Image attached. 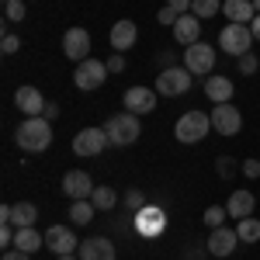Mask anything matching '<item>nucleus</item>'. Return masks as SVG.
Returning <instances> with one entry per match:
<instances>
[{
  "label": "nucleus",
  "instance_id": "412c9836",
  "mask_svg": "<svg viewBox=\"0 0 260 260\" xmlns=\"http://www.w3.org/2000/svg\"><path fill=\"white\" fill-rule=\"evenodd\" d=\"M222 14L236 24H250L257 18V7H253V0H222Z\"/></svg>",
  "mask_w": 260,
  "mask_h": 260
},
{
  "label": "nucleus",
  "instance_id": "f3484780",
  "mask_svg": "<svg viewBox=\"0 0 260 260\" xmlns=\"http://www.w3.org/2000/svg\"><path fill=\"white\" fill-rule=\"evenodd\" d=\"M14 104H18L21 111L28 115V118H42V111H45V98H42L35 87H18V94H14Z\"/></svg>",
  "mask_w": 260,
  "mask_h": 260
},
{
  "label": "nucleus",
  "instance_id": "5701e85b",
  "mask_svg": "<svg viewBox=\"0 0 260 260\" xmlns=\"http://www.w3.org/2000/svg\"><path fill=\"white\" fill-rule=\"evenodd\" d=\"M35 219H39V208H35L31 201L11 205V225H14V229H28V225H35Z\"/></svg>",
  "mask_w": 260,
  "mask_h": 260
},
{
  "label": "nucleus",
  "instance_id": "39448f33",
  "mask_svg": "<svg viewBox=\"0 0 260 260\" xmlns=\"http://www.w3.org/2000/svg\"><path fill=\"white\" fill-rule=\"evenodd\" d=\"M187 87H191V70L187 66H167L156 77L160 98H180V94H187Z\"/></svg>",
  "mask_w": 260,
  "mask_h": 260
},
{
  "label": "nucleus",
  "instance_id": "a19ab883",
  "mask_svg": "<svg viewBox=\"0 0 260 260\" xmlns=\"http://www.w3.org/2000/svg\"><path fill=\"white\" fill-rule=\"evenodd\" d=\"M250 31H253V42H260V14L250 21Z\"/></svg>",
  "mask_w": 260,
  "mask_h": 260
},
{
  "label": "nucleus",
  "instance_id": "473e14b6",
  "mask_svg": "<svg viewBox=\"0 0 260 260\" xmlns=\"http://www.w3.org/2000/svg\"><path fill=\"white\" fill-rule=\"evenodd\" d=\"M18 49H21V39H18V35H4V42H0V52H4V56H14Z\"/></svg>",
  "mask_w": 260,
  "mask_h": 260
},
{
  "label": "nucleus",
  "instance_id": "c756f323",
  "mask_svg": "<svg viewBox=\"0 0 260 260\" xmlns=\"http://www.w3.org/2000/svg\"><path fill=\"white\" fill-rule=\"evenodd\" d=\"M4 18H7V21H24V0H11V4H4Z\"/></svg>",
  "mask_w": 260,
  "mask_h": 260
},
{
  "label": "nucleus",
  "instance_id": "0eeeda50",
  "mask_svg": "<svg viewBox=\"0 0 260 260\" xmlns=\"http://www.w3.org/2000/svg\"><path fill=\"white\" fill-rule=\"evenodd\" d=\"M104 80H108V62H101V59L77 62V73H73L77 90H98V87H104Z\"/></svg>",
  "mask_w": 260,
  "mask_h": 260
},
{
  "label": "nucleus",
  "instance_id": "393cba45",
  "mask_svg": "<svg viewBox=\"0 0 260 260\" xmlns=\"http://www.w3.org/2000/svg\"><path fill=\"white\" fill-rule=\"evenodd\" d=\"M94 212H98V208H94V201H90V198L73 201V205H70V222H77V225H87V222L94 219Z\"/></svg>",
  "mask_w": 260,
  "mask_h": 260
},
{
  "label": "nucleus",
  "instance_id": "c03bdc74",
  "mask_svg": "<svg viewBox=\"0 0 260 260\" xmlns=\"http://www.w3.org/2000/svg\"><path fill=\"white\" fill-rule=\"evenodd\" d=\"M253 7H257V14H260V0H253Z\"/></svg>",
  "mask_w": 260,
  "mask_h": 260
},
{
  "label": "nucleus",
  "instance_id": "ea45409f",
  "mask_svg": "<svg viewBox=\"0 0 260 260\" xmlns=\"http://www.w3.org/2000/svg\"><path fill=\"white\" fill-rule=\"evenodd\" d=\"M4 260H31V253H24V250H7Z\"/></svg>",
  "mask_w": 260,
  "mask_h": 260
},
{
  "label": "nucleus",
  "instance_id": "4468645a",
  "mask_svg": "<svg viewBox=\"0 0 260 260\" xmlns=\"http://www.w3.org/2000/svg\"><path fill=\"white\" fill-rule=\"evenodd\" d=\"M163 225H167V215H163V208H142L136 212V229H139V236H160Z\"/></svg>",
  "mask_w": 260,
  "mask_h": 260
},
{
  "label": "nucleus",
  "instance_id": "aec40b11",
  "mask_svg": "<svg viewBox=\"0 0 260 260\" xmlns=\"http://www.w3.org/2000/svg\"><path fill=\"white\" fill-rule=\"evenodd\" d=\"M201 35V18H194V14H180L177 24H174V39L187 49V45H194Z\"/></svg>",
  "mask_w": 260,
  "mask_h": 260
},
{
  "label": "nucleus",
  "instance_id": "4be33fe9",
  "mask_svg": "<svg viewBox=\"0 0 260 260\" xmlns=\"http://www.w3.org/2000/svg\"><path fill=\"white\" fill-rule=\"evenodd\" d=\"M205 94L215 101V104H229L233 101V94H236V87H233V80L229 77H205Z\"/></svg>",
  "mask_w": 260,
  "mask_h": 260
},
{
  "label": "nucleus",
  "instance_id": "ddd939ff",
  "mask_svg": "<svg viewBox=\"0 0 260 260\" xmlns=\"http://www.w3.org/2000/svg\"><path fill=\"white\" fill-rule=\"evenodd\" d=\"M62 191L73 201H83V198L94 194V180H90V174H83V170H70V174L62 177Z\"/></svg>",
  "mask_w": 260,
  "mask_h": 260
},
{
  "label": "nucleus",
  "instance_id": "7ed1b4c3",
  "mask_svg": "<svg viewBox=\"0 0 260 260\" xmlns=\"http://www.w3.org/2000/svg\"><path fill=\"white\" fill-rule=\"evenodd\" d=\"M219 49L222 52H229V56H246L250 49H253V31H250V24H236V21H229L225 28L219 31Z\"/></svg>",
  "mask_w": 260,
  "mask_h": 260
},
{
  "label": "nucleus",
  "instance_id": "7c9ffc66",
  "mask_svg": "<svg viewBox=\"0 0 260 260\" xmlns=\"http://www.w3.org/2000/svg\"><path fill=\"white\" fill-rule=\"evenodd\" d=\"M125 205H128V212H132V215H136V212H142V208H146L142 191H128V194H125Z\"/></svg>",
  "mask_w": 260,
  "mask_h": 260
},
{
  "label": "nucleus",
  "instance_id": "a211bd4d",
  "mask_svg": "<svg viewBox=\"0 0 260 260\" xmlns=\"http://www.w3.org/2000/svg\"><path fill=\"white\" fill-rule=\"evenodd\" d=\"M253 208H257V198H253V194H250V191H233V194H229V201H225V212H229V215H233V219L240 222V219H250V215H253Z\"/></svg>",
  "mask_w": 260,
  "mask_h": 260
},
{
  "label": "nucleus",
  "instance_id": "c9c22d12",
  "mask_svg": "<svg viewBox=\"0 0 260 260\" xmlns=\"http://www.w3.org/2000/svg\"><path fill=\"white\" fill-rule=\"evenodd\" d=\"M243 174L250 180H257L260 177V160H243Z\"/></svg>",
  "mask_w": 260,
  "mask_h": 260
},
{
  "label": "nucleus",
  "instance_id": "c85d7f7f",
  "mask_svg": "<svg viewBox=\"0 0 260 260\" xmlns=\"http://www.w3.org/2000/svg\"><path fill=\"white\" fill-rule=\"evenodd\" d=\"M225 215H229V212H225L222 205H212V208H205V215H201V219H205L208 229H219L222 222H225Z\"/></svg>",
  "mask_w": 260,
  "mask_h": 260
},
{
  "label": "nucleus",
  "instance_id": "1a4fd4ad",
  "mask_svg": "<svg viewBox=\"0 0 260 260\" xmlns=\"http://www.w3.org/2000/svg\"><path fill=\"white\" fill-rule=\"evenodd\" d=\"M212 128L219 132V136H236L243 128V115L236 104H215L212 108Z\"/></svg>",
  "mask_w": 260,
  "mask_h": 260
},
{
  "label": "nucleus",
  "instance_id": "79ce46f5",
  "mask_svg": "<svg viewBox=\"0 0 260 260\" xmlns=\"http://www.w3.org/2000/svg\"><path fill=\"white\" fill-rule=\"evenodd\" d=\"M0 222H11V205H0Z\"/></svg>",
  "mask_w": 260,
  "mask_h": 260
},
{
  "label": "nucleus",
  "instance_id": "58836bf2",
  "mask_svg": "<svg viewBox=\"0 0 260 260\" xmlns=\"http://www.w3.org/2000/svg\"><path fill=\"white\" fill-rule=\"evenodd\" d=\"M56 115H59V104H52V101H45V111H42V118H56Z\"/></svg>",
  "mask_w": 260,
  "mask_h": 260
},
{
  "label": "nucleus",
  "instance_id": "2eb2a0df",
  "mask_svg": "<svg viewBox=\"0 0 260 260\" xmlns=\"http://www.w3.org/2000/svg\"><path fill=\"white\" fill-rule=\"evenodd\" d=\"M236 243H240L236 229L219 225V229H212V236H208V253H212V257H229V253L236 250Z\"/></svg>",
  "mask_w": 260,
  "mask_h": 260
},
{
  "label": "nucleus",
  "instance_id": "f03ea898",
  "mask_svg": "<svg viewBox=\"0 0 260 260\" xmlns=\"http://www.w3.org/2000/svg\"><path fill=\"white\" fill-rule=\"evenodd\" d=\"M104 132H108V139H111V146H132V142L139 139V132H142L139 115H132V111H121V115H111V118L104 121Z\"/></svg>",
  "mask_w": 260,
  "mask_h": 260
},
{
  "label": "nucleus",
  "instance_id": "20e7f679",
  "mask_svg": "<svg viewBox=\"0 0 260 260\" xmlns=\"http://www.w3.org/2000/svg\"><path fill=\"white\" fill-rule=\"evenodd\" d=\"M208 132H212V115H205V111H187V115L177 118V125H174L177 142H201Z\"/></svg>",
  "mask_w": 260,
  "mask_h": 260
},
{
  "label": "nucleus",
  "instance_id": "bb28decb",
  "mask_svg": "<svg viewBox=\"0 0 260 260\" xmlns=\"http://www.w3.org/2000/svg\"><path fill=\"white\" fill-rule=\"evenodd\" d=\"M219 11H222V0H194V4H191V14H194V18H201V21L215 18Z\"/></svg>",
  "mask_w": 260,
  "mask_h": 260
},
{
  "label": "nucleus",
  "instance_id": "f8f14e48",
  "mask_svg": "<svg viewBox=\"0 0 260 260\" xmlns=\"http://www.w3.org/2000/svg\"><path fill=\"white\" fill-rule=\"evenodd\" d=\"M156 108V90L153 87H128L125 90V111L132 115H149Z\"/></svg>",
  "mask_w": 260,
  "mask_h": 260
},
{
  "label": "nucleus",
  "instance_id": "e433bc0d",
  "mask_svg": "<svg viewBox=\"0 0 260 260\" xmlns=\"http://www.w3.org/2000/svg\"><path fill=\"white\" fill-rule=\"evenodd\" d=\"M121 70H125V56H121V52H115V56L108 59V73H121Z\"/></svg>",
  "mask_w": 260,
  "mask_h": 260
},
{
  "label": "nucleus",
  "instance_id": "423d86ee",
  "mask_svg": "<svg viewBox=\"0 0 260 260\" xmlns=\"http://www.w3.org/2000/svg\"><path fill=\"white\" fill-rule=\"evenodd\" d=\"M184 66L194 73V77H208L215 70V45H205V42H194L184 49Z\"/></svg>",
  "mask_w": 260,
  "mask_h": 260
},
{
  "label": "nucleus",
  "instance_id": "a878e982",
  "mask_svg": "<svg viewBox=\"0 0 260 260\" xmlns=\"http://www.w3.org/2000/svg\"><path fill=\"white\" fill-rule=\"evenodd\" d=\"M236 236H240V243H257L260 240V219H240L236 222Z\"/></svg>",
  "mask_w": 260,
  "mask_h": 260
},
{
  "label": "nucleus",
  "instance_id": "9d476101",
  "mask_svg": "<svg viewBox=\"0 0 260 260\" xmlns=\"http://www.w3.org/2000/svg\"><path fill=\"white\" fill-rule=\"evenodd\" d=\"M62 52H66V59H73V62L90 59V35L83 28H70L62 35Z\"/></svg>",
  "mask_w": 260,
  "mask_h": 260
},
{
  "label": "nucleus",
  "instance_id": "72a5a7b5",
  "mask_svg": "<svg viewBox=\"0 0 260 260\" xmlns=\"http://www.w3.org/2000/svg\"><path fill=\"white\" fill-rule=\"evenodd\" d=\"M177 18H180V14L174 11V7H160V18H156V21H160V24H170V28H174V24H177Z\"/></svg>",
  "mask_w": 260,
  "mask_h": 260
},
{
  "label": "nucleus",
  "instance_id": "2f4dec72",
  "mask_svg": "<svg viewBox=\"0 0 260 260\" xmlns=\"http://www.w3.org/2000/svg\"><path fill=\"white\" fill-rule=\"evenodd\" d=\"M257 66H260V59L253 56V52H246V56H240V73H243V77L257 73Z\"/></svg>",
  "mask_w": 260,
  "mask_h": 260
},
{
  "label": "nucleus",
  "instance_id": "37998d69",
  "mask_svg": "<svg viewBox=\"0 0 260 260\" xmlns=\"http://www.w3.org/2000/svg\"><path fill=\"white\" fill-rule=\"evenodd\" d=\"M59 260H80V257H77V253H70V257H59Z\"/></svg>",
  "mask_w": 260,
  "mask_h": 260
},
{
  "label": "nucleus",
  "instance_id": "dca6fc26",
  "mask_svg": "<svg viewBox=\"0 0 260 260\" xmlns=\"http://www.w3.org/2000/svg\"><path fill=\"white\" fill-rule=\"evenodd\" d=\"M80 260H115V243L104 240V236H94V240H83L80 250H77Z\"/></svg>",
  "mask_w": 260,
  "mask_h": 260
},
{
  "label": "nucleus",
  "instance_id": "a18cd8bd",
  "mask_svg": "<svg viewBox=\"0 0 260 260\" xmlns=\"http://www.w3.org/2000/svg\"><path fill=\"white\" fill-rule=\"evenodd\" d=\"M4 4H11V0H4Z\"/></svg>",
  "mask_w": 260,
  "mask_h": 260
},
{
  "label": "nucleus",
  "instance_id": "cd10ccee",
  "mask_svg": "<svg viewBox=\"0 0 260 260\" xmlns=\"http://www.w3.org/2000/svg\"><path fill=\"white\" fill-rule=\"evenodd\" d=\"M90 201H94V208H98V212H108V208H115V201H118V194H115L111 187H94V194H90Z\"/></svg>",
  "mask_w": 260,
  "mask_h": 260
},
{
  "label": "nucleus",
  "instance_id": "b1692460",
  "mask_svg": "<svg viewBox=\"0 0 260 260\" xmlns=\"http://www.w3.org/2000/svg\"><path fill=\"white\" fill-rule=\"evenodd\" d=\"M39 246H45V236H42V233H35V225H28V229H18V233H14V250L35 253Z\"/></svg>",
  "mask_w": 260,
  "mask_h": 260
},
{
  "label": "nucleus",
  "instance_id": "6ab92c4d",
  "mask_svg": "<svg viewBox=\"0 0 260 260\" xmlns=\"http://www.w3.org/2000/svg\"><path fill=\"white\" fill-rule=\"evenodd\" d=\"M139 39V28H136V21H115V28H111V49L115 52H125V49H132Z\"/></svg>",
  "mask_w": 260,
  "mask_h": 260
},
{
  "label": "nucleus",
  "instance_id": "4c0bfd02",
  "mask_svg": "<svg viewBox=\"0 0 260 260\" xmlns=\"http://www.w3.org/2000/svg\"><path fill=\"white\" fill-rule=\"evenodd\" d=\"M191 4L194 0H167V7H174L177 14H191Z\"/></svg>",
  "mask_w": 260,
  "mask_h": 260
},
{
  "label": "nucleus",
  "instance_id": "6e6552de",
  "mask_svg": "<svg viewBox=\"0 0 260 260\" xmlns=\"http://www.w3.org/2000/svg\"><path fill=\"white\" fill-rule=\"evenodd\" d=\"M108 142L111 139H108L104 128H80V132L73 136V153H77V156H101Z\"/></svg>",
  "mask_w": 260,
  "mask_h": 260
},
{
  "label": "nucleus",
  "instance_id": "9b49d317",
  "mask_svg": "<svg viewBox=\"0 0 260 260\" xmlns=\"http://www.w3.org/2000/svg\"><path fill=\"white\" fill-rule=\"evenodd\" d=\"M45 246H49L56 257H70V253H77V236L70 233V225H49Z\"/></svg>",
  "mask_w": 260,
  "mask_h": 260
},
{
  "label": "nucleus",
  "instance_id": "f704fd0d",
  "mask_svg": "<svg viewBox=\"0 0 260 260\" xmlns=\"http://www.w3.org/2000/svg\"><path fill=\"white\" fill-rule=\"evenodd\" d=\"M233 174H236V163L229 156H219V177H233Z\"/></svg>",
  "mask_w": 260,
  "mask_h": 260
},
{
  "label": "nucleus",
  "instance_id": "f257e3e1",
  "mask_svg": "<svg viewBox=\"0 0 260 260\" xmlns=\"http://www.w3.org/2000/svg\"><path fill=\"white\" fill-rule=\"evenodd\" d=\"M14 139L24 153H42L52 146V125H49V118H24Z\"/></svg>",
  "mask_w": 260,
  "mask_h": 260
}]
</instances>
